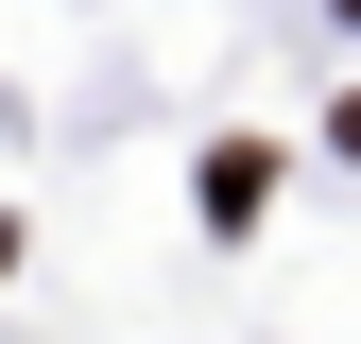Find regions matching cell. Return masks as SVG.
Returning a JSON list of instances; mask_svg holds the SVG:
<instances>
[{"label": "cell", "mask_w": 361, "mask_h": 344, "mask_svg": "<svg viewBox=\"0 0 361 344\" xmlns=\"http://www.w3.org/2000/svg\"><path fill=\"white\" fill-rule=\"evenodd\" d=\"M258 207H276V155H258V138L207 155V224H258Z\"/></svg>", "instance_id": "cell-1"}]
</instances>
